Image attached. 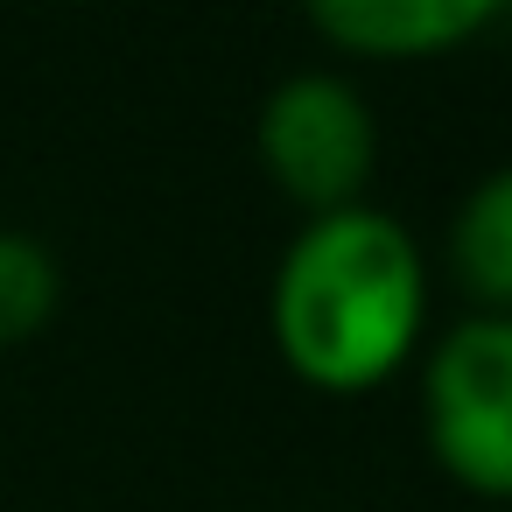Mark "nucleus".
Here are the masks:
<instances>
[{"instance_id":"f257e3e1","label":"nucleus","mask_w":512,"mask_h":512,"mask_svg":"<svg viewBox=\"0 0 512 512\" xmlns=\"http://www.w3.org/2000/svg\"><path fill=\"white\" fill-rule=\"evenodd\" d=\"M428 274L407 225L372 204L309 218L267 295V330L281 365L316 393H372L421 344Z\"/></svg>"},{"instance_id":"f03ea898","label":"nucleus","mask_w":512,"mask_h":512,"mask_svg":"<svg viewBox=\"0 0 512 512\" xmlns=\"http://www.w3.org/2000/svg\"><path fill=\"white\" fill-rule=\"evenodd\" d=\"M421 421L463 491L512 498V316H470L428 351Z\"/></svg>"},{"instance_id":"7ed1b4c3","label":"nucleus","mask_w":512,"mask_h":512,"mask_svg":"<svg viewBox=\"0 0 512 512\" xmlns=\"http://www.w3.org/2000/svg\"><path fill=\"white\" fill-rule=\"evenodd\" d=\"M260 162L281 197H295L309 218L344 211L365 197L379 162V127L365 99L330 71H295L260 106Z\"/></svg>"},{"instance_id":"20e7f679","label":"nucleus","mask_w":512,"mask_h":512,"mask_svg":"<svg viewBox=\"0 0 512 512\" xmlns=\"http://www.w3.org/2000/svg\"><path fill=\"white\" fill-rule=\"evenodd\" d=\"M505 0H302V15L323 43L351 50V57H442L463 50L477 29H491V15Z\"/></svg>"},{"instance_id":"39448f33","label":"nucleus","mask_w":512,"mask_h":512,"mask_svg":"<svg viewBox=\"0 0 512 512\" xmlns=\"http://www.w3.org/2000/svg\"><path fill=\"white\" fill-rule=\"evenodd\" d=\"M449 260H456V281L484 302V316H512V169L484 176L463 197Z\"/></svg>"},{"instance_id":"423d86ee","label":"nucleus","mask_w":512,"mask_h":512,"mask_svg":"<svg viewBox=\"0 0 512 512\" xmlns=\"http://www.w3.org/2000/svg\"><path fill=\"white\" fill-rule=\"evenodd\" d=\"M57 260L29 232H0V344H29L57 316Z\"/></svg>"}]
</instances>
